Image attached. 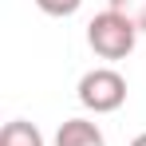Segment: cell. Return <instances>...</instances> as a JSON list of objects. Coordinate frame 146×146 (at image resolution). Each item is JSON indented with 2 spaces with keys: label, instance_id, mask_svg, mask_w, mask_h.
<instances>
[{
  "label": "cell",
  "instance_id": "obj_1",
  "mask_svg": "<svg viewBox=\"0 0 146 146\" xmlns=\"http://www.w3.org/2000/svg\"><path fill=\"white\" fill-rule=\"evenodd\" d=\"M138 28L130 24V20H122L119 12H99L95 20L87 24V44H91V51H95L99 59H126L130 51H134V44H138Z\"/></svg>",
  "mask_w": 146,
  "mask_h": 146
},
{
  "label": "cell",
  "instance_id": "obj_2",
  "mask_svg": "<svg viewBox=\"0 0 146 146\" xmlns=\"http://www.w3.org/2000/svg\"><path fill=\"white\" fill-rule=\"evenodd\" d=\"M75 95H79V103H83L87 111L111 115V111H119L122 103H126V79H122L115 67H91V71L79 79Z\"/></svg>",
  "mask_w": 146,
  "mask_h": 146
},
{
  "label": "cell",
  "instance_id": "obj_3",
  "mask_svg": "<svg viewBox=\"0 0 146 146\" xmlns=\"http://www.w3.org/2000/svg\"><path fill=\"white\" fill-rule=\"evenodd\" d=\"M55 146H107V138H103L99 122L67 119V122H59V130H55Z\"/></svg>",
  "mask_w": 146,
  "mask_h": 146
},
{
  "label": "cell",
  "instance_id": "obj_4",
  "mask_svg": "<svg viewBox=\"0 0 146 146\" xmlns=\"http://www.w3.org/2000/svg\"><path fill=\"white\" fill-rule=\"evenodd\" d=\"M0 146H44V134H40L36 122L12 119V122H4V130H0Z\"/></svg>",
  "mask_w": 146,
  "mask_h": 146
},
{
  "label": "cell",
  "instance_id": "obj_5",
  "mask_svg": "<svg viewBox=\"0 0 146 146\" xmlns=\"http://www.w3.org/2000/svg\"><path fill=\"white\" fill-rule=\"evenodd\" d=\"M107 8L119 12L122 20H130L138 32H146V0H107Z\"/></svg>",
  "mask_w": 146,
  "mask_h": 146
},
{
  "label": "cell",
  "instance_id": "obj_6",
  "mask_svg": "<svg viewBox=\"0 0 146 146\" xmlns=\"http://www.w3.org/2000/svg\"><path fill=\"white\" fill-rule=\"evenodd\" d=\"M79 4H83V0H36V8H40L44 16H59V20H63V16H75Z\"/></svg>",
  "mask_w": 146,
  "mask_h": 146
},
{
  "label": "cell",
  "instance_id": "obj_7",
  "mask_svg": "<svg viewBox=\"0 0 146 146\" xmlns=\"http://www.w3.org/2000/svg\"><path fill=\"white\" fill-rule=\"evenodd\" d=\"M130 146H146V134H138V138H130Z\"/></svg>",
  "mask_w": 146,
  "mask_h": 146
}]
</instances>
